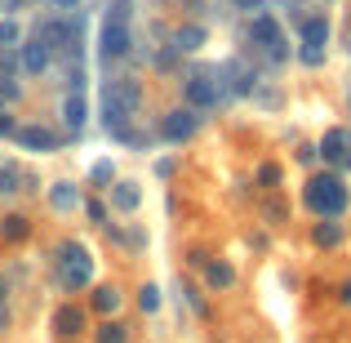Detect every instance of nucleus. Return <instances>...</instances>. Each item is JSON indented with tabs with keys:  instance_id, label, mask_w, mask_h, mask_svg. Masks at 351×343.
Returning <instances> with one entry per match:
<instances>
[{
	"instance_id": "4",
	"label": "nucleus",
	"mask_w": 351,
	"mask_h": 343,
	"mask_svg": "<svg viewBox=\"0 0 351 343\" xmlns=\"http://www.w3.org/2000/svg\"><path fill=\"white\" fill-rule=\"evenodd\" d=\"M182 94H187V103L196 107V112H205V107H214L218 103V80H209V71H196V76H187L182 80Z\"/></svg>"
},
{
	"instance_id": "24",
	"label": "nucleus",
	"mask_w": 351,
	"mask_h": 343,
	"mask_svg": "<svg viewBox=\"0 0 351 343\" xmlns=\"http://www.w3.org/2000/svg\"><path fill=\"white\" fill-rule=\"evenodd\" d=\"M0 45H18V23H14V18L0 23Z\"/></svg>"
},
{
	"instance_id": "3",
	"label": "nucleus",
	"mask_w": 351,
	"mask_h": 343,
	"mask_svg": "<svg viewBox=\"0 0 351 343\" xmlns=\"http://www.w3.org/2000/svg\"><path fill=\"white\" fill-rule=\"evenodd\" d=\"M249 41H254L258 49L271 54V63H280V58H285V36H280V23H276V18L254 14V23H249Z\"/></svg>"
},
{
	"instance_id": "27",
	"label": "nucleus",
	"mask_w": 351,
	"mask_h": 343,
	"mask_svg": "<svg viewBox=\"0 0 351 343\" xmlns=\"http://www.w3.org/2000/svg\"><path fill=\"white\" fill-rule=\"evenodd\" d=\"M258 179H263V183H271V188H276V183H280V170H276V165H263V170H258Z\"/></svg>"
},
{
	"instance_id": "33",
	"label": "nucleus",
	"mask_w": 351,
	"mask_h": 343,
	"mask_svg": "<svg viewBox=\"0 0 351 343\" xmlns=\"http://www.w3.org/2000/svg\"><path fill=\"white\" fill-rule=\"evenodd\" d=\"M343 303H347V308H351V281L343 285Z\"/></svg>"
},
{
	"instance_id": "2",
	"label": "nucleus",
	"mask_w": 351,
	"mask_h": 343,
	"mask_svg": "<svg viewBox=\"0 0 351 343\" xmlns=\"http://www.w3.org/2000/svg\"><path fill=\"white\" fill-rule=\"evenodd\" d=\"M58 254H62V285H67V290L89 285V276H94V258H89V250L76 245V241H67Z\"/></svg>"
},
{
	"instance_id": "14",
	"label": "nucleus",
	"mask_w": 351,
	"mask_h": 343,
	"mask_svg": "<svg viewBox=\"0 0 351 343\" xmlns=\"http://www.w3.org/2000/svg\"><path fill=\"white\" fill-rule=\"evenodd\" d=\"M311 241H316V245H338V241H343V223H334V219H325V223H316L311 228Z\"/></svg>"
},
{
	"instance_id": "26",
	"label": "nucleus",
	"mask_w": 351,
	"mask_h": 343,
	"mask_svg": "<svg viewBox=\"0 0 351 343\" xmlns=\"http://www.w3.org/2000/svg\"><path fill=\"white\" fill-rule=\"evenodd\" d=\"M298 58H302V63H311V67H316V63L325 58V49H307V45H302V49H298Z\"/></svg>"
},
{
	"instance_id": "12",
	"label": "nucleus",
	"mask_w": 351,
	"mask_h": 343,
	"mask_svg": "<svg viewBox=\"0 0 351 343\" xmlns=\"http://www.w3.org/2000/svg\"><path fill=\"white\" fill-rule=\"evenodd\" d=\"M200 45H205V27H196V23L178 27V36H173V49L191 54V49H200Z\"/></svg>"
},
{
	"instance_id": "29",
	"label": "nucleus",
	"mask_w": 351,
	"mask_h": 343,
	"mask_svg": "<svg viewBox=\"0 0 351 343\" xmlns=\"http://www.w3.org/2000/svg\"><path fill=\"white\" fill-rule=\"evenodd\" d=\"M236 9H245V14H258V9H263V0H232Z\"/></svg>"
},
{
	"instance_id": "5",
	"label": "nucleus",
	"mask_w": 351,
	"mask_h": 343,
	"mask_svg": "<svg viewBox=\"0 0 351 343\" xmlns=\"http://www.w3.org/2000/svg\"><path fill=\"white\" fill-rule=\"evenodd\" d=\"M196 129H200V112H196V107H182V112H169V116H165L160 134L169 138V143H187Z\"/></svg>"
},
{
	"instance_id": "23",
	"label": "nucleus",
	"mask_w": 351,
	"mask_h": 343,
	"mask_svg": "<svg viewBox=\"0 0 351 343\" xmlns=\"http://www.w3.org/2000/svg\"><path fill=\"white\" fill-rule=\"evenodd\" d=\"M138 303H143V312H156V308H160V290H156V285H143Z\"/></svg>"
},
{
	"instance_id": "21",
	"label": "nucleus",
	"mask_w": 351,
	"mask_h": 343,
	"mask_svg": "<svg viewBox=\"0 0 351 343\" xmlns=\"http://www.w3.org/2000/svg\"><path fill=\"white\" fill-rule=\"evenodd\" d=\"M94 308L98 312H116L120 308V290H116V285H98V290H94Z\"/></svg>"
},
{
	"instance_id": "7",
	"label": "nucleus",
	"mask_w": 351,
	"mask_h": 343,
	"mask_svg": "<svg viewBox=\"0 0 351 343\" xmlns=\"http://www.w3.org/2000/svg\"><path fill=\"white\" fill-rule=\"evenodd\" d=\"M18 134V143L27 147V152H53V147L62 143L53 129H45V125H23V129H14Z\"/></svg>"
},
{
	"instance_id": "1",
	"label": "nucleus",
	"mask_w": 351,
	"mask_h": 343,
	"mask_svg": "<svg viewBox=\"0 0 351 343\" xmlns=\"http://www.w3.org/2000/svg\"><path fill=\"white\" fill-rule=\"evenodd\" d=\"M302 201H307V210H316L320 219H338L347 210V188L338 174H316V179H307V188H302Z\"/></svg>"
},
{
	"instance_id": "10",
	"label": "nucleus",
	"mask_w": 351,
	"mask_h": 343,
	"mask_svg": "<svg viewBox=\"0 0 351 343\" xmlns=\"http://www.w3.org/2000/svg\"><path fill=\"white\" fill-rule=\"evenodd\" d=\"M325 41H329V23L325 18H302V45L307 49H325Z\"/></svg>"
},
{
	"instance_id": "8",
	"label": "nucleus",
	"mask_w": 351,
	"mask_h": 343,
	"mask_svg": "<svg viewBox=\"0 0 351 343\" xmlns=\"http://www.w3.org/2000/svg\"><path fill=\"white\" fill-rule=\"evenodd\" d=\"M223 76H227V94H249V89H254L258 85V80H254V71H249L245 67V63H223Z\"/></svg>"
},
{
	"instance_id": "17",
	"label": "nucleus",
	"mask_w": 351,
	"mask_h": 343,
	"mask_svg": "<svg viewBox=\"0 0 351 343\" xmlns=\"http://www.w3.org/2000/svg\"><path fill=\"white\" fill-rule=\"evenodd\" d=\"M112 206L125 210V214L138 210V188H134V183H116V188H112Z\"/></svg>"
},
{
	"instance_id": "22",
	"label": "nucleus",
	"mask_w": 351,
	"mask_h": 343,
	"mask_svg": "<svg viewBox=\"0 0 351 343\" xmlns=\"http://www.w3.org/2000/svg\"><path fill=\"white\" fill-rule=\"evenodd\" d=\"M27 232H32V228H27V219H23V214H9L5 223H0V236H5V241H23Z\"/></svg>"
},
{
	"instance_id": "31",
	"label": "nucleus",
	"mask_w": 351,
	"mask_h": 343,
	"mask_svg": "<svg viewBox=\"0 0 351 343\" xmlns=\"http://www.w3.org/2000/svg\"><path fill=\"white\" fill-rule=\"evenodd\" d=\"M53 5H58V9H76L80 0H53Z\"/></svg>"
},
{
	"instance_id": "9",
	"label": "nucleus",
	"mask_w": 351,
	"mask_h": 343,
	"mask_svg": "<svg viewBox=\"0 0 351 343\" xmlns=\"http://www.w3.org/2000/svg\"><path fill=\"white\" fill-rule=\"evenodd\" d=\"M53 330H58V335H80V330H85V312L76 308V303H67V308H58L53 312Z\"/></svg>"
},
{
	"instance_id": "6",
	"label": "nucleus",
	"mask_w": 351,
	"mask_h": 343,
	"mask_svg": "<svg viewBox=\"0 0 351 343\" xmlns=\"http://www.w3.org/2000/svg\"><path fill=\"white\" fill-rule=\"evenodd\" d=\"M98 54H103L107 63H112V58H125V54H129V27H125V23H103Z\"/></svg>"
},
{
	"instance_id": "20",
	"label": "nucleus",
	"mask_w": 351,
	"mask_h": 343,
	"mask_svg": "<svg viewBox=\"0 0 351 343\" xmlns=\"http://www.w3.org/2000/svg\"><path fill=\"white\" fill-rule=\"evenodd\" d=\"M125 339H129V326H120V321H103L94 335V343H125Z\"/></svg>"
},
{
	"instance_id": "11",
	"label": "nucleus",
	"mask_w": 351,
	"mask_h": 343,
	"mask_svg": "<svg viewBox=\"0 0 351 343\" xmlns=\"http://www.w3.org/2000/svg\"><path fill=\"white\" fill-rule=\"evenodd\" d=\"M320 156H325V161H334V165H343L347 161V134H343V129H329V134H325V143H320Z\"/></svg>"
},
{
	"instance_id": "19",
	"label": "nucleus",
	"mask_w": 351,
	"mask_h": 343,
	"mask_svg": "<svg viewBox=\"0 0 351 343\" xmlns=\"http://www.w3.org/2000/svg\"><path fill=\"white\" fill-rule=\"evenodd\" d=\"M49 201H53L58 210H76V206H80V192L71 188V183H58V188L49 192Z\"/></svg>"
},
{
	"instance_id": "16",
	"label": "nucleus",
	"mask_w": 351,
	"mask_h": 343,
	"mask_svg": "<svg viewBox=\"0 0 351 343\" xmlns=\"http://www.w3.org/2000/svg\"><path fill=\"white\" fill-rule=\"evenodd\" d=\"M18 183H27V188H32V174H23L18 165H0V192H23Z\"/></svg>"
},
{
	"instance_id": "25",
	"label": "nucleus",
	"mask_w": 351,
	"mask_h": 343,
	"mask_svg": "<svg viewBox=\"0 0 351 343\" xmlns=\"http://www.w3.org/2000/svg\"><path fill=\"white\" fill-rule=\"evenodd\" d=\"M94 183H112V161H98L94 165Z\"/></svg>"
},
{
	"instance_id": "30",
	"label": "nucleus",
	"mask_w": 351,
	"mask_h": 343,
	"mask_svg": "<svg viewBox=\"0 0 351 343\" xmlns=\"http://www.w3.org/2000/svg\"><path fill=\"white\" fill-rule=\"evenodd\" d=\"M89 219H94V223H103V219H107V210L98 206V201H89Z\"/></svg>"
},
{
	"instance_id": "28",
	"label": "nucleus",
	"mask_w": 351,
	"mask_h": 343,
	"mask_svg": "<svg viewBox=\"0 0 351 343\" xmlns=\"http://www.w3.org/2000/svg\"><path fill=\"white\" fill-rule=\"evenodd\" d=\"M0 134H14V116L5 112V103H0Z\"/></svg>"
},
{
	"instance_id": "18",
	"label": "nucleus",
	"mask_w": 351,
	"mask_h": 343,
	"mask_svg": "<svg viewBox=\"0 0 351 343\" xmlns=\"http://www.w3.org/2000/svg\"><path fill=\"white\" fill-rule=\"evenodd\" d=\"M62 120H67L71 129H80V125H85V98H80V94H71L67 103H62Z\"/></svg>"
},
{
	"instance_id": "15",
	"label": "nucleus",
	"mask_w": 351,
	"mask_h": 343,
	"mask_svg": "<svg viewBox=\"0 0 351 343\" xmlns=\"http://www.w3.org/2000/svg\"><path fill=\"white\" fill-rule=\"evenodd\" d=\"M23 67H27V71H45V67H49V49H45L40 41H32V45L23 49Z\"/></svg>"
},
{
	"instance_id": "32",
	"label": "nucleus",
	"mask_w": 351,
	"mask_h": 343,
	"mask_svg": "<svg viewBox=\"0 0 351 343\" xmlns=\"http://www.w3.org/2000/svg\"><path fill=\"white\" fill-rule=\"evenodd\" d=\"M9 326V308H5V303H0V330H5Z\"/></svg>"
},
{
	"instance_id": "13",
	"label": "nucleus",
	"mask_w": 351,
	"mask_h": 343,
	"mask_svg": "<svg viewBox=\"0 0 351 343\" xmlns=\"http://www.w3.org/2000/svg\"><path fill=\"white\" fill-rule=\"evenodd\" d=\"M205 281H209V285H214V290H227V285H232V281H236V272H232V263H218V258H214V263H205Z\"/></svg>"
}]
</instances>
